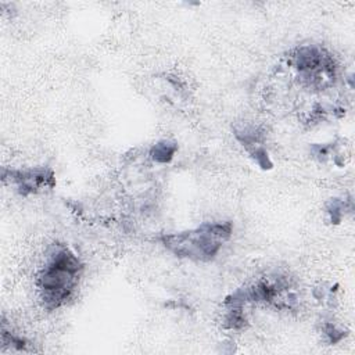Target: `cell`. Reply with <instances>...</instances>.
I'll use <instances>...</instances> for the list:
<instances>
[{"label": "cell", "mask_w": 355, "mask_h": 355, "mask_svg": "<svg viewBox=\"0 0 355 355\" xmlns=\"http://www.w3.org/2000/svg\"><path fill=\"white\" fill-rule=\"evenodd\" d=\"M80 272L82 263L75 254L65 247H55L37 282L47 308H58L69 300Z\"/></svg>", "instance_id": "cell-1"}, {"label": "cell", "mask_w": 355, "mask_h": 355, "mask_svg": "<svg viewBox=\"0 0 355 355\" xmlns=\"http://www.w3.org/2000/svg\"><path fill=\"white\" fill-rule=\"evenodd\" d=\"M232 234V225L229 222L204 223L193 230L164 234L162 244L178 257L209 261L220 250L223 241Z\"/></svg>", "instance_id": "cell-2"}, {"label": "cell", "mask_w": 355, "mask_h": 355, "mask_svg": "<svg viewBox=\"0 0 355 355\" xmlns=\"http://www.w3.org/2000/svg\"><path fill=\"white\" fill-rule=\"evenodd\" d=\"M53 173L46 169H32L28 172H18L14 180L22 189V191H35L40 186L50 184Z\"/></svg>", "instance_id": "cell-3"}, {"label": "cell", "mask_w": 355, "mask_h": 355, "mask_svg": "<svg viewBox=\"0 0 355 355\" xmlns=\"http://www.w3.org/2000/svg\"><path fill=\"white\" fill-rule=\"evenodd\" d=\"M176 151V146L169 141H159L151 150V157L157 162H168Z\"/></svg>", "instance_id": "cell-4"}]
</instances>
